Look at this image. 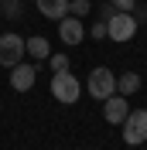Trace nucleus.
I'll list each match as a JSON object with an SVG mask.
<instances>
[{
  "mask_svg": "<svg viewBox=\"0 0 147 150\" xmlns=\"http://www.w3.org/2000/svg\"><path fill=\"white\" fill-rule=\"evenodd\" d=\"M51 96H55L58 103L72 106V103H79V96H82V82H79L69 68H65V72H55L51 75Z\"/></svg>",
  "mask_w": 147,
  "mask_h": 150,
  "instance_id": "f257e3e1",
  "label": "nucleus"
},
{
  "mask_svg": "<svg viewBox=\"0 0 147 150\" xmlns=\"http://www.w3.org/2000/svg\"><path fill=\"white\" fill-rule=\"evenodd\" d=\"M120 126H123V143L127 147L147 143V109H130L127 120L120 123Z\"/></svg>",
  "mask_w": 147,
  "mask_h": 150,
  "instance_id": "f03ea898",
  "label": "nucleus"
},
{
  "mask_svg": "<svg viewBox=\"0 0 147 150\" xmlns=\"http://www.w3.org/2000/svg\"><path fill=\"white\" fill-rule=\"evenodd\" d=\"M86 92L92 96V99H110L113 92H116V75L110 72V68H92L89 79H86Z\"/></svg>",
  "mask_w": 147,
  "mask_h": 150,
  "instance_id": "7ed1b4c3",
  "label": "nucleus"
},
{
  "mask_svg": "<svg viewBox=\"0 0 147 150\" xmlns=\"http://www.w3.org/2000/svg\"><path fill=\"white\" fill-rule=\"evenodd\" d=\"M133 34H137V17L127 14V10H116V14L106 21V38H113V41H120V45H127Z\"/></svg>",
  "mask_w": 147,
  "mask_h": 150,
  "instance_id": "20e7f679",
  "label": "nucleus"
},
{
  "mask_svg": "<svg viewBox=\"0 0 147 150\" xmlns=\"http://www.w3.org/2000/svg\"><path fill=\"white\" fill-rule=\"evenodd\" d=\"M17 62H24V38L21 34H0V65L14 68Z\"/></svg>",
  "mask_w": 147,
  "mask_h": 150,
  "instance_id": "39448f33",
  "label": "nucleus"
},
{
  "mask_svg": "<svg viewBox=\"0 0 147 150\" xmlns=\"http://www.w3.org/2000/svg\"><path fill=\"white\" fill-rule=\"evenodd\" d=\"M34 82H38V65L17 62V65L10 68V89L14 92H28V89H34Z\"/></svg>",
  "mask_w": 147,
  "mask_h": 150,
  "instance_id": "423d86ee",
  "label": "nucleus"
},
{
  "mask_svg": "<svg viewBox=\"0 0 147 150\" xmlns=\"http://www.w3.org/2000/svg\"><path fill=\"white\" fill-rule=\"evenodd\" d=\"M58 38H62V45H82L86 41V28H82V17H72V14H65L58 21Z\"/></svg>",
  "mask_w": 147,
  "mask_h": 150,
  "instance_id": "0eeeda50",
  "label": "nucleus"
},
{
  "mask_svg": "<svg viewBox=\"0 0 147 150\" xmlns=\"http://www.w3.org/2000/svg\"><path fill=\"white\" fill-rule=\"evenodd\" d=\"M127 112H130V106H127V96L113 92L110 99H103V120L110 123V126H120V123L127 120Z\"/></svg>",
  "mask_w": 147,
  "mask_h": 150,
  "instance_id": "6e6552de",
  "label": "nucleus"
},
{
  "mask_svg": "<svg viewBox=\"0 0 147 150\" xmlns=\"http://www.w3.org/2000/svg\"><path fill=\"white\" fill-rule=\"evenodd\" d=\"M34 7L41 17L48 21H62L65 14H69V0H34Z\"/></svg>",
  "mask_w": 147,
  "mask_h": 150,
  "instance_id": "1a4fd4ad",
  "label": "nucleus"
},
{
  "mask_svg": "<svg viewBox=\"0 0 147 150\" xmlns=\"http://www.w3.org/2000/svg\"><path fill=\"white\" fill-rule=\"evenodd\" d=\"M24 55H31L34 62H48L51 48H48V41H45L41 34H34V38H28V41H24Z\"/></svg>",
  "mask_w": 147,
  "mask_h": 150,
  "instance_id": "9d476101",
  "label": "nucleus"
},
{
  "mask_svg": "<svg viewBox=\"0 0 147 150\" xmlns=\"http://www.w3.org/2000/svg\"><path fill=\"white\" fill-rule=\"evenodd\" d=\"M116 92H120V96L140 92V75H137V72H123V75L116 79Z\"/></svg>",
  "mask_w": 147,
  "mask_h": 150,
  "instance_id": "9b49d317",
  "label": "nucleus"
},
{
  "mask_svg": "<svg viewBox=\"0 0 147 150\" xmlns=\"http://www.w3.org/2000/svg\"><path fill=\"white\" fill-rule=\"evenodd\" d=\"M69 14L72 17H86V14H92V4L89 0H69Z\"/></svg>",
  "mask_w": 147,
  "mask_h": 150,
  "instance_id": "f8f14e48",
  "label": "nucleus"
},
{
  "mask_svg": "<svg viewBox=\"0 0 147 150\" xmlns=\"http://www.w3.org/2000/svg\"><path fill=\"white\" fill-rule=\"evenodd\" d=\"M48 62H51V72H65L69 68V58L65 55H48Z\"/></svg>",
  "mask_w": 147,
  "mask_h": 150,
  "instance_id": "ddd939ff",
  "label": "nucleus"
},
{
  "mask_svg": "<svg viewBox=\"0 0 147 150\" xmlns=\"http://www.w3.org/2000/svg\"><path fill=\"white\" fill-rule=\"evenodd\" d=\"M4 10H7V17H17V14H21V4H17V0H4Z\"/></svg>",
  "mask_w": 147,
  "mask_h": 150,
  "instance_id": "4468645a",
  "label": "nucleus"
},
{
  "mask_svg": "<svg viewBox=\"0 0 147 150\" xmlns=\"http://www.w3.org/2000/svg\"><path fill=\"white\" fill-rule=\"evenodd\" d=\"M99 38H106V21H96L92 24V41H99Z\"/></svg>",
  "mask_w": 147,
  "mask_h": 150,
  "instance_id": "2eb2a0df",
  "label": "nucleus"
},
{
  "mask_svg": "<svg viewBox=\"0 0 147 150\" xmlns=\"http://www.w3.org/2000/svg\"><path fill=\"white\" fill-rule=\"evenodd\" d=\"M110 4H113L116 10H127V14H130L133 7H137V0H110Z\"/></svg>",
  "mask_w": 147,
  "mask_h": 150,
  "instance_id": "dca6fc26",
  "label": "nucleus"
},
{
  "mask_svg": "<svg viewBox=\"0 0 147 150\" xmlns=\"http://www.w3.org/2000/svg\"><path fill=\"white\" fill-rule=\"evenodd\" d=\"M113 14H116V7H113V4H103V7H99V21H110Z\"/></svg>",
  "mask_w": 147,
  "mask_h": 150,
  "instance_id": "f3484780",
  "label": "nucleus"
}]
</instances>
